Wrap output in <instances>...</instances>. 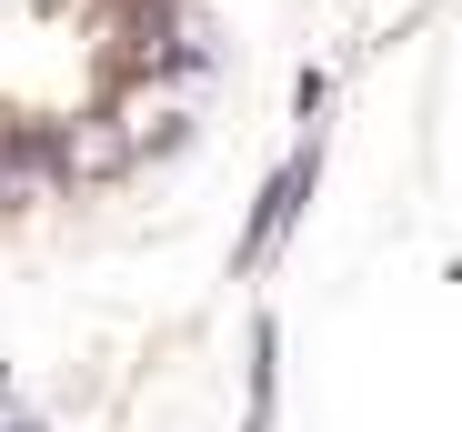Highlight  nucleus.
<instances>
[{
    "instance_id": "1",
    "label": "nucleus",
    "mask_w": 462,
    "mask_h": 432,
    "mask_svg": "<svg viewBox=\"0 0 462 432\" xmlns=\"http://www.w3.org/2000/svg\"><path fill=\"white\" fill-rule=\"evenodd\" d=\"M211 0H0V232H60L191 152Z\"/></svg>"
}]
</instances>
